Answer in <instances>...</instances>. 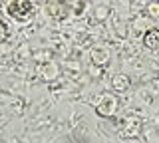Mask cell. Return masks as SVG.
<instances>
[{"label": "cell", "mask_w": 159, "mask_h": 143, "mask_svg": "<svg viewBox=\"0 0 159 143\" xmlns=\"http://www.w3.org/2000/svg\"><path fill=\"white\" fill-rule=\"evenodd\" d=\"M34 4L26 2V0H16V2H8L6 12L10 18H14L16 22H26L34 16Z\"/></svg>", "instance_id": "cell-1"}, {"label": "cell", "mask_w": 159, "mask_h": 143, "mask_svg": "<svg viewBox=\"0 0 159 143\" xmlns=\"http://www.w3.org/2000/svg\"><path fill=\"white\" fill-rule=\"evenodd\" d=\"M46 12L50 18H54V20H64V18H68L70 14V4L68 2H48L46 4Z\"/></svg>", "instance_id": "cell-2"}, {"label": "cell", "mask_w": 159, "mask_h": 143, "mask_svg": "<svg viewBox=\"0 0 159 143\" xmlns=\"http://www.w3.org/2000/svg\"><path fill=\"white\" fill-rule=\"evenodd\" d=\"M143 44L151 50H157L159 48V28H149L143 36Z\"/></svg>", "instance_id": "cell-3"}, {"label": "cell", "mask_w": 159, "mask_h": 143, "mask_svg": "<svg viewBox=\"0 0 159 143\" xmlns=\"http://www.w3.org/2000/svg\"><path fill=\"white\" fill-rule=\"evenodd\" d=\"M8 36H10V28H8V24L2 20V16H0V44L6 42Z\"/></svg>", "instance_id": "cell-4"}]
</instances>
